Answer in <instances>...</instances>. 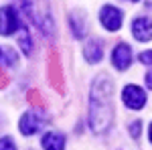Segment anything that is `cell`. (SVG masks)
I'll list each match as a JSON object with an SVG mask.
<instances>
[{"label":"cell","instance_id":"obj_7","mask_svg":"<svg viewBox=\"0 0 152 150\" xmlns=\"http://www.w3.org/2000/svg\"><path fill=\"white\" fill-rule=\"evenodd\" d=\"M112 63L118 71H126L132 65V49L126 43H120V45L112 51Z\"/></svg>","mask_w":152,"mask_h":150},{"label":"cell","instance_id":"obj_13","mask_svg":"<svg viewBox=\"0 0 152 150\" xmlns=\"http://www.w3.org/2000/svg\"><path fill=\"white\" fill-rule=\"evenodd\" d=\"M0 57L4 59V65H8V67L16 65V53L12 51L10 47H4V49L0 51Z\"/></svg>","mask_w":152,"mask_h":150},{"label":"cell","instance_id":"obj_6","mask_svg":"<svg viewBox=\"0 0 152 150\" xmlns=\"http://www.w3.org/2000/svg\"><path fill=\"white\" fill-rule=\"evenodd\" d=\"M99 20H102V24H104L105 31H112V33H114V31H118V29L122 26L124 14H122L120 8L112 6V4H107V6H104L102 12H99Z\"/></svg>","mask_w":152,"mask_h":150},{"label":"cell","instance_id":"obj_19","mask_svg":"<svg viewBox=\"0 0 152 150\" xmlns=\"http://www.w3.org/2000/svg\"><path fill=\"white\" fill-rule=\"evenodd\" d=\"M146 6H150V8H152V0H146Z\"/></svg>","mask_w":152,"mask_h":150},{"label":"cell","instance_id":"obj_11","mask_svg":"<svg viewBox=\"0 0 152 150\" xmlns=\"http://www.w3.org/2000/svg\"><path fill=\"white\" fill-rule=\"evenodd\" d=\"M43 148L47 150H63L65 148V136L61 132H47L43 136Z\"/></svg>","mask_w":152,"mask_h":150},{"label":"cell","instance_id":"obj_5","mask_svg":"<svg viewBox=\"0 0 152 150\" xmlns=\"http://www.w3.org/2000/svg\"><path fill=\"white\" fill-rule=\"evenodd\" d=\"M122 100H124V104L128 105L130 110H142L144 104H146V91L142 87H138V85L130 83L122 91Z\"/></svg>","mask_w":152,"mask_h":150},{"label":"cell","instance_id":"obj_17","mask_svg":"<svg viewBox=\"0 0 152 150\" xmlns=\"http://www.w3.org/2000/svg\"><path fill=\"white\" fill-rule=\"evenodd\" d=\"M6 81H8L6 73H4V71H0V89H2V87H6Z\"/></svg>","mask_w":152,"mask_h":150},{"label":"cell","instance_id":"obj_8","mask_svg":"<svg viewBox=\"0 0 152 150\" xmlns=\"http://www.w3.org/2000/svg\"><path fill=\"white\" fill-rule=\"evenodd\" d=\"M132 33L136 37V41L140 43H146L152 39V18L148 16H140L132 23Z\"/></svg>","mask_w":152,"mask_h":150},{"label":"cell","instance_id":"obj_9","mask_svg":"<svg viewBox=\"0 0 152 150\" xmlns=\"http://www.w3.org/2000/svg\"><path fill=\"white\" fill-rule=\"evenodd\" d=\"M83 57H85V61H87V63H91V65L99 63V61H102V57H104L102 41H97V39H91V41L85 45V49H83Z\"/></svg>","mask_w":152,"mask_h":150},{"label":"cell","instance_id":"obj_10","mask_svg":"<svg viewBox=\"0 0 152 150\" xmlns=\"http://www.w3.org/2000/svg\"><path fill=\"white\" fill-rule=\"evenodd\" d=\"M69 24H71V31H73L75 39H81V37L87 33L85 16H83V12H79V10H73V12H71V16H69Z\"/></svg>","mask_w":152,"mask_h":150},{"label":"cell","instance_id":"obj_21","mask_svg":"<svg viewBox=\"0 0 152 150\" xmlns=\"http://www.w3.org/2000/svg\"><path fill=\"white\" fill-rule=\"evenodd\" d=\"M130 2H138V0H130Z\"/></svg>","mask_w":152,"mask_h":150},{"label":"cell","instance_id":"obj_16","mask_svg":"<svg viewBox=\"0 0 152 150\" xmlns=\"http://www.w3.org/2000/svg\"><path fill=\"white\" fill-rule=\"evenodd\" d=\"M12 148H16L12 138H0V150H12Z\"/></svg>","mask_w":152,"mask_h":150},{"label":"cell","instance_id":"obj_3","mask_svg":"<svg viewBox=\"0 0 152 150\" xmlns=\"http://www.w3.org/2000/svg\"><path fill=\"white\" fill-rule=\"evenodd\" d=\"M33 14H35V23L41 26V31H43L47 37H53L55 26H53V18H51V12H49V6H47L45 0H41L39 6L31 12V18H33Z\"/></svg>","mask_w":152,"mask_h":150},{"label":"cell","instance_id":"obj_15","mask_svg":"<svg viewBox=\"0 0 152 150\" xmlns=\"http://www.w3.org/2000/svg\"><path fill=\"white\" fill-rule=\"evenodd\" d=\"M140 63L142 65H150L152 67V51H144V53H140Z\"/></svg>","mask_w":152,"mask_h":150},{"label":"cell","instance_id":"obj_14","mask_svg":"<svg viewBox=\"0 0 152 150\" xmlns=\"http://www.w3.org/2000/svg\"><path fill=\"white\" fill-rule=\"evenodd\" d=\"M140 128H142V124L138 122V120L130 124V134H132V138H134V140H138V138H140Z\"/></svg>","mask_w":152,"mask_h":150},{"label":"cell","instance_id":"obj_2","mask_svg":"<svg viewBox=\"0 0 152 150\" xmlns=\"http://www.w3.org/2000/svg\"><path fill=\"white\" fill-rule=\"evenodd\" d=\"M45 114H43V110H31V112H26L23 114L20 118V122H18V128H20V134L24 136H31V134H37L43 124H45Z\"/></svg>","mask_w":152,"mask_h":150},{"label":"cell","instance_id":"obj_12","mask_svg":"<svg viewBox=\"0 0 152 150\" xmlns=\"http://www.w3.org/2000/svg\"><path fill=\"white\" fill-rule=\"evenodd\" d=\"M18 45H20L24 55H31L33 53V39H31V33H28V29L24 24L18 26Z\"/></svg>","mask_w":152,"mask_h":150},{"label":"cell","instance_id":"obj_1","mask_svg":"<svg viewBox=\"0 0 152 150\" xmlns=\"http://www.w3.org/2000/svg\"><path fill=\"white\" fill-rule=\"evenodd\" d=\"M114 81L105 73L97 75L91 85V95H89V126L95 134L107 132L114 124Z\"/></svg>","mask_w":152,"mask_h":150},{"label":"cell","instance_id":"obj_20","mask_svg":"<svg viewBox=\"0 0 152 150\" xmlns=\"http://www.w3.org/2000/svg\"><path fill=\"white\" fill-rule=\"evenodd\" d=\"M150 142H152V124H150Z\"/></svg>","mask_w":152,"mask_h":150},{"label":"cell","instance_id":"obj_18","mask_svg":"<svg viewBox=\"0 0 152 150\" xmlns=\"http://www.w3.org/2000/svg\"><path fill=\"white\" fill-rule=\"evenodd\" d=\"M146 87H148V89H152V71L146 75Z\"/></svg>","mask_w":152,"mask_h":150},{"label":"cell","instance_id":"obj_4","mask_svg":"<svg viewBox=\"0 0 152 150\" xmlns=\"http://www.w3.org/2000/svg\"><path fill=\"white\" fill-rule=\"evenodd\" d=\"M20 26V18L18 12L14 10L12 6H4L0 10V35L8 37L12 33H16V29Z\"/></svg>","mask_w":152,"mask_h":150}]
</instances>
